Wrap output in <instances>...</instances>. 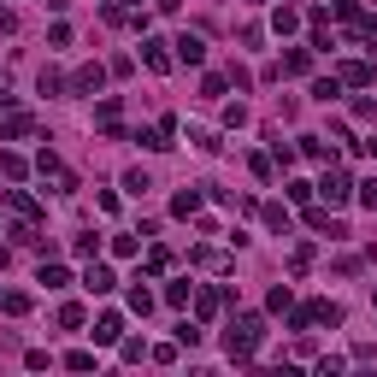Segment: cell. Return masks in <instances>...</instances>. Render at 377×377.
Instances as JSON below:
<instances>
[{"mask_svg": "<svg viewBox=\"0 0 377 377\" xmlns=\"http://www.w3.org/2000/svg\"><path fill=\"white\" fill-rule=\"evenodd\" d=\"M259 342H266V319H259V313H242L230 330H224V348H230V359H242V366L254 359Z\"/></svg>", "mask_w": 377, "mask_h": 377, "instance_id": "obj_1", "label": "cell"}, {"mask_svg": "<svg viewBox=\"0 0 377 377\" xmlns=\"http://www.w3.org/2000/svg\"><path fill=\"white\" fill-rule=\"evenodd\" d=\"M319 194H324V201H330V206H342V201H348V194H354V183H348V171H336V166H330V171L319 177Z\"/></svg>", "mask_w": 377, "mask_h": 377, "instance_id": "obj_2", "label": "cell"}, {"mask_svg": "<svg viewBox=\"0 0 377 377\" xmlns=\"http://www.w3.org/2000/svg\"><path fill=\"white\" fill-rule=\"evenodd\" d=\"M94 342H101V348H112V342H124V319L118 313H101V319H94V330H89Z\"/></svg>", "mask_w": 377, "mask_h": 377, "instance_id": "obj_3", "label": "cell"}, {"mask_svg": "<svg viewBox=\"0 0 377 377\" xmlns=\"http://www.w3.org/2000/svg\"><path fill=\"white\" fill-rule=\"evenodd\" d=\"M118 118H124V101H112V94H106V101L94 106V124H101L106 136H118Z\"/></svg>", "mask_w": 377, "mask_h": 377, "instance_id": "obj_4", "label": "cell"}, {"mask_svg": "<svg viewBox=\"0 0 377 377\" xmlns=\"http://www.w3.org/2000/svg\"><path fill=\"white\" fill-rule=\"evenodd\" d=\"M83 289H89V295H112V289H118V277H112L106 266H89V271H83Z\"/></svg>", "mask_w": 377, "mask_h": 377, "instance_id": "obj_5", "label": "cell"}, {"mask_svg": "<svg viewBox=\"0 0 377 377\" xmlns=\"http://www.w3.org/2000/svg\"><path fill=\"white\" fill-rule=\"evenodd\" d=\"M6 206H12V212H18V218H24V224H36V218H42V206H36V201H30V194H24V189H6Z\"/></svg>", "mask_w": 377, "mask_h": 377, "instance_id": "obj_6", "label": "cell"}, {"mask_svg": "<svg viewBox=\"0 0 377 377\" xmlns=\"http://www.w3.org/2000/svg\"><path fill=\"white\" fill-rule=\"evenodd\" d=\"M171 47H177V59H183V65H201V59H206V42H201V36H177Z\"/></svg>", "mask_w": 377, "mask_h": 377, "instance_id": "obj_7", "label": "cell"}, {"mask_svg": "<svg viewBox=\"0 0 377 377\" xmlns=\"http://www.w3.org/2000/svg\"><path fill=\"white\" fill-rule=\"evenodd\" d=\"M30 130H36V118H30V112H6L0 136H6V142H18V136H30Z\"/></svg>", "mask_w": 377, "mask_h": 377, "instance_id": "obj_8", "label": "cell"}, {"mask_svg": "<svg viewBox=\"0 0 377 377\" xmlns=\"http://www.w3.org/2000/svg\"><path fill=\"white\" fill-rule=\"evenodd\" d=\"M101 83H106V71H101V65H83V71L71 77V89H77V94H94Z\"/></svg>", "mask_w": 377, "mask_h": 377, "instance_id": "obj_9", "label": "cell"}, {"mask_svg": "<svg viewBox=\"0 0 377 377\" xmlns=\"http://www.w3.org/2000/svg\"><path fill=\"white\" fill-rule=\"evenodd\" d=\"M0 313L24 319V313H30V295H24V289H0Z\"/></svg>", "mask_w": 377, "mask_h": 377, "instance_id": "obj_10", "label": "cell"}, {"mask_svg": "<svg viewBox=\"0 0 377 377\" xmlns=\"http://www.w3.org/2000/svg\"><path fill=\"white\" fill-rule=\"evenodd\" d=\"M142 59H147V71H171V54H166V42H142Z\"/></svg>", "mask_w": 377, "mask_h": 377, "instance_id": "obj_11", "label": "cell"}, {"mask_svg": "<svg viewBox=\"0 0 377 377\" xmlns=\"http://www.w3.org/2000/svg\"><path fill=\"white\" fill-rule=\"evenodd\" d=\"M336 83H354V89H366V83H371V65L348 59V65H342V71H336Z\"/></svg>", "mask_w": 377, "mask_h": 377, "instance_id": "obj_12", "label": "cell"}, {"mask_svg": "<svg viewBox=\"0 0 377 377\" xmlns=\"http://www.w3.org/2000/svg\"><path fill=\"white\" fill-rule=\"evenodd\" d=\"M189 301H194V313H201V319H212V313L224 307V295H218V289H194Z\"/></svg>", "mask_w": 377, "mask_h": 377, "instance_id": "obj_13", "label": "cell"}, {"mask_svg": "<svg viewBox=\"0 0 377 377\" xmlns=\"http://www.w3.org/2000/svg\"><path fill=\"white\" fill-rule=\"evenodd\" d=\"M283 71H289V77H307V71H313V54H307V47H295V54H283Z\"/></svg>", "mask_w": 377, "mask_h": 377, "instance_id": "obj_14", "label": "cell"}, {"mask_svg": "<svg viewBox=\"0 0 377 377\" xmlns=\"http://www.w3.org/2000/svg\"><path fill=\"white\" fill-rule=\"evenodd\" d=\"M36 283H47V289H65V283H71V271H65V266H47V259H42Z\"/></svg>", "mask_w": 377, "mask_h": 377, "instance_id": "obj_15", "label": "cell"}, {"mask_svg": "<svg viewBox=\"0 0 377 377\" xmlns=\"http://www.w3.org/2000/svg\"><path fill=\"white\" fill-rule=\"evenodd\" d=\"M295 24H301V12H295V6H277V12H271V30H277V36H289Z\"/></svg>", "mask_w": 377, "mask_h": 377, "instance_id": "obj_16", "label": "cell"}, {"mask_svg": "<svg viewBox=\"0 0 377 377\" xmlns=\"http://www.w3.org/2000/svg\"><path fill=\"white\" fill-rule=\"evenodd\" d=\"M130 313H154V289H142V277H136V289H130Z\"/></svg>", "mask_w": 377, "mask_h": 377, "instance_id": "obj_17", "label": "cell"}, {"mask_svg": "<svg viewBox=\"0 0 377 377\" xmlns=\"http://www.w3.org/2000/svg\"><path fill=\"white\" fill-rule=\"evenodd\" d=\"M336 94H342V83H336V77H319V83H313V101H324V106H330Z\"/></svg>", "mask_w": 377, "mask_h": 377, "instance_id": "obj_18", "label": "cell"}, {"mask_svg": "<svg viewBox=\"0 0 377 377\" xmlns=\"http://www.w3.org/2000/svg\"><path fill=\"white\" fill-rule=\"evenodd\" d=\"M189 295H194L189 277H183V283H166V301H171V307H189Z\"/></svg>", "mask_w": 377, "mask_h": 377, "instance_id": "obj_19", "label": "cell"}, {"mask_svg": "<svg viewBox=\"0 0 377 377\" xmlns=\"http://www.w3.org/2000/svg\"><path fill=\"white\" fill-rule=\"evenodd\" d=\"M194 206H201V194H194V189H183V194H177V201H171V212H177V218H189Z\"/></svg>", "mask_w": 377, "mask_h": 377, "instance_id": "obj_20", "label": "cell"}, {"mask_svg": "<svg viewBox=\"0 0 377 377\" xmlns=\"http://www.w3.org/2000/svg\"><path fill=\"white\" fill-rule=\"evenodd\" d=\"M59 324H65V330H77V324H83V307L65 301V307H59Z\"/></svg>", "mask_w": 377, "mask_h": 377, "instance_id": "obj_21", "label": "cell"}, {"mask_svg": "<svg viewBox=\"0 0 377 377\" xmlns=\"http://www.w3.org/2000/svg\"><path fill=\"white\" fill-rule=\"evenodd\" d=\"M0 171H6V177H12V183H18V177H24L30 166H24V159H18V154H0Z\"/></svg>", "mask_w": 377, "mask_h": 377, "instance_id": "obj_22", "label": "cell"}, {"mask_svg": "<svg viewBox=\"0 0 377 377\" xmlns=\"http://www.w3.org/2000/svg\"><path fill=\"white\" fill-rule=\"evenodd\" d=\"M289 301H295V295H289V283H277V289L266 295V307H271V313H283V307H289Z\"/></svg>", "mask_w": 377, "mask_h": 377, "instance_id": "obj_23", "label": "cell"}, {"mask_svg": "<svg viewBox=\"0 0 377 377\" xmlns=\"http://www.w3.org/2000/svg\"><path fill=\"white\" fill-rule=\"evenodd\" d=\"M71 254H77V259H94V254H101V242H94V236H77Z\"/></svg>", "mask_w": 377, "mask_h": 377, "instance_id": "obj_24", "label": "cell"}, {"mask_svg": "<svg viewBox=\"0 0 377 377\" xmlns=\"http://www.w3.org/2000/svg\"><path fill=\"white\" fill-rule=\"evenodd\" d=\"M194 259H201V266H206V271H224V266H230V259H224L218 248H201V254H194Z\"/></svg>", "mask_w": 377, "mask_h": 377, "instance_id": "obj_25", "label": "cell"}, {"mask_svg": "<svg viewBox=\"0 0 377 377\" xmlns=\"http://www.w3.org/2000/svg\"><path fill=\"white\" fill-rule=\"evenodd\" d=\"M266 224H271V230H283V236H289V212H283V206H266Z\"/></svg>", "mask_w": 377, "mask_h": 377, "instance_id": "obj_26", "label": "cell"}, {"mask_svg": "<svg viewBox=\"0 0 377 377\" xmlns=\"http://www.w3.org/2000/svg\"><path fill=\"white\" fill-rule=\"evenodd\" d=\"M301 154H307V159H324V154H330V147H324L319 136H301Z\"/></svg>", "mask_w": 377, "mask_h": 377, "instance_id": "obj_27", "label": "cell"}, {"mask_svg": "<svg viewBox=\"0 0 377 377\" xmlns=\"http://www.w3.org/2000/svg\"><path fill=\"white\" fill-rule=\"evenodd\" d=\"M124 189H130V194H147L154 183H147V171H130V177H124Z\"/></svg>", "mask_w": 377, "mask_h": 377, "instance_id": "obj_28", "label": "cell"}, {"mask_svg": "<svg viewBox=\"0 0 377 377\" xmlns=\"http://www.w3.org/2000/svg\"><path fill=\"white\" fill-rule=\"evenodd\" d=\"M359 206H371V212H377V177H366V183H359Z\"/></svg>", "mask_w": 377, "mask_h": 377, "instance_id": "obj_29", "label": "cell"}, {"mask_svg": "<svg viewBox=\"0 0 377 377\" xmlns=\"http://www.w3.org/2000/svg\"><path fill=\"white\" fill-rule=\"evenodd\" d=\"M42 94H65V77L59 71H42Z\"/></svg>", "mask_w": 377, "mask_h": 377, "instance_id": "obj_30", "label": "cell"}, {"mask_svg": "<svg viewBox=\"0 0 377 377\" xmlns=\"http://www.w3.org/2000/svg\"><path fill=\"white\" fill-rule=\"evenodd\" d=\"M371 307H377V295H371Z\"/></svg>", "mask_w": 377, "mask_h": 377, "instance_id": "obj_31", "label": "cell"}]
</instances>
